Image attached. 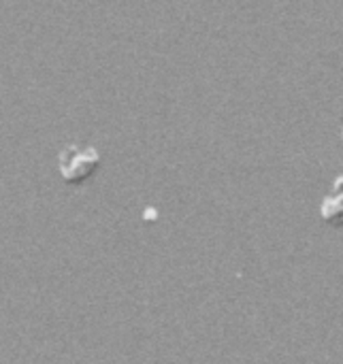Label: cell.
<instances>
[{
  "label": "cell",
  "instance_id": "1",
  "mask_svg": "<svg viewBox=\"0 0 343 364\" xmlns=\"http://www.w3.org/2000/svg\"><path fill=\"white\" fill-rule=\"evenodd\" d=\"M98 164L100 158L92 147L81 149L77 145H70L60 154V171L68 183H81L98 168Z\"/></svg>",
  "mask_w": 343,
  "mask_h": 364
}]
</instances>
